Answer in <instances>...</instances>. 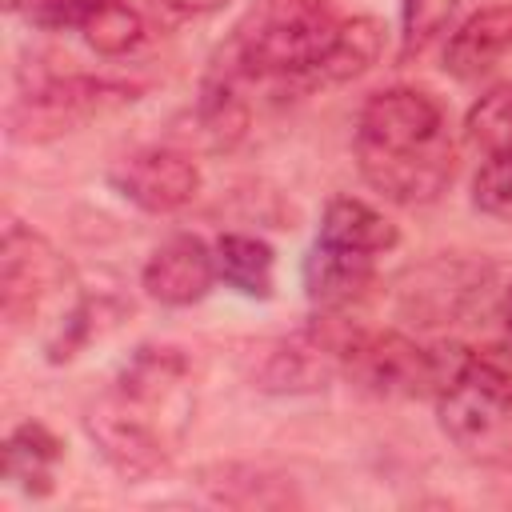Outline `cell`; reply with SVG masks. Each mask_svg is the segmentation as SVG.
Listing matches in <instances>:
<instances>
[{
	"mask_svg": "<svg viewBox=\"0 0 512 512\" xmlns=\"http://www.w3.org/2000/svg\"><path fill=\"white\" fill-rule=\"evenodd\" d=\"M216 280L244 300H272L276 292V252L252 232H220L212 244Z\"/></svg>",
	"mask_w": 512,
	"mask_h": 512,
	"instance_id": "d6986e66",
	"label": "cell"
},
{
	"mask_svg": "<svg viewBox=\"0 0 512 512\" xmlns=\"http://www.w3.org/2000/svg\"><path fill=\"white\" fill-rule=\"evenodd\" d=\"M212 284H216L212 244H204L192 232H176L164 244H156L140 268V288L164 308H192L212 292Z\"/></svg>",
	"mask_w": 512,
	"mask_h": 512,
	"instance_id": "30bf717a",
	"label": "cell"
},
{
	"mask_svg": "<svg viewBox=\"0 0 512 512\" xmlns=\"http://www.w3.org/2000/svg\"><path fill=\"white\" fill-rule=\"evenodd\" d=\"M304 292L316 308L328 312H344L348 304H356L372 284H376V256L364 252H348V248H332V244H312L300 268Z\"/></svg>",
	"mask_w": 512,
	"mask_h": 512,
	"instance_id": "5bb4252c",
	"label": "cell"
},
{
	"mask_svg": "<svg viewBox=\"0 0 512 512\" xmlns=\"http://www.w3.org/2000/svg\"><path fill=\"white\" fill-rule=\"evenodd\" d=\"M124 312V304H112L104 296H76L52 324V332L44 336V356L48 364H68L92 336H100L104 328L116 324V316Z\"/></svg>",
	"mask_w": 512,
	"mask_h": 512,
	"instance_id": "44dd1931",
	"label": "cell"
},
{
	"mask_svg": "<svg viewBox=\"0 0 512 512\" xmlns=\"http://www.w3.org/2000/svg\"><path fill=\"white\" fill-rule=\"evenodd\" d=\"M84 432L104 456V464L124 480H148L164 472L180 444L160 420L124 404L116 392H104L84 408Z\"/></svg>",
	"mask_w": 512,
	"mask_h": 512,
	"instance_id": "8992f818",
	"label": "cell"
},
{
	"mask_svg": "<svg viewBox=\"0 0 512 512\" xmlns=\"http://www.w3.org/2000/svg\"><path fill=\"white\" fill-rule=\"evenodd\" d=\"M64 288H72V268L56 252V244L20 224L8 220L0 236V312L12 332L32 328V320L44 312L48 300H56Z\"/></svg>",
	"mask_w": 512,
	"mask_h": 512,
	"instance_id": "5b68a950",
	"label": "cell"
},
{
	"mask_svg": "<svg viewBox=\"0 0 512 512\" xmlns=\"http://www.w3.org/2000/svg\"><path fill=\"white\" fill-rule=\"evenodd\" d=\"M436 420L468 460L512 472V344L472 348L460 376L436 396Z\"/></svg>",
	"mask_w": 512,
	"mask_h": 512,
	"instance_id": "6da1fadb",
	"label": "cell"
},
{
	"mask_svg": "<svg viewBox=\"0 0 512 512\" xmlns=\"http://www.w3.org/2000/svg\"><path fill=\"white\" fill-rule=\"evenodd\" d=\"M472 348L464 344H420L404 332L352 328L340 348V372L368 396L384 400H436L464 368Z\"/></svg>",
	"mask_w": 512,
	"mask_h": 512,
	"instance_id": "7a4b0ae2",
	"label": "cell"
},
{
	"mask_svg": "<svg viewBox=\"0 0 512 512\" xmlns=\"http://www.w3.org/2000/svg\"><path fill=\"white\" fill-rule=\"evenodd\" d=\"M152 8L168 24H188V20H208V16L224 12L228 0H152Z\"/></svg>",
	"mask_w": 512,
	"mask_h": 512,
	"instance_id": "4316f807",
	"label": "cell"
},
{
	"mask_svg": "<svg viewBox=\"0 0 512 512\" xmlns=\"http://www.w3.org/2000/svg\"><path fill=\"white\" fill-rule=\"evenodd\" d=\"M508 48H512V4L480 8L476 16H468V20L448 36L444 72H452L456 80H476V76H484Z\"/></svg>",
	"mask_w": 512,
	"mask_h": 512,
	"instance_id": "e0dca14e",
	"label": "cell"
},
{
	"mask_svg": "<svg viewBox=\"0 0 512 512\" xmlns=\"http://www.w3.org/2000/svg\"><path fill=\"white\" fill-rule=\"evenodd\" d=\"M444 132V108L424 88H384L372 92L356 112V156H408L428 152Z\"/></svg>",
	"mask_w": 512,
	"mask_h": 512,
	"instance_id": "52a82bcc",
	"label": "cell"
},
{
	"mask_svg": "<svg viewBox=\"0 0 512 512\" xmlns=\"http://www.w3.org/2000/svg\"><path fill=\"white\" fill-rule=\"evenodd\" d=\"M496 320H500V340L512 344V280L500 288V300H496Z\"/></svg>",
	"mask_w": 512,
	"mask_h": 512,
	"instance_id": "f1b7e54d",
	"label": "cell"
},
{
	"mask_svg": "<svg viewBox=\"0 0 512 512\" xmlns=\"http://www.w3.org/2000/svg\"><path fill=\"white\" fill-rule=\"evenodd\" d=\"M340 372V360L304 328L292 340L256 344L248 356V380L264 392H316Z\"/></svg>",
	"mask_w": 512,
	"mask_h": 512,
	"instance_id": "7c38bea8",
	"label": "cell"
},
{
	"mask_svg": "<svg viewBox=\"0 0 512 512\" xmlns=\"http://www.w3.org/2000/svg\"><path fill=\"white\" fill-rule=\"evenodd\" d=\"M140 96L136 84L104 80V76H56L44 72L8 108V136L20 144H48L56 136L76 132L80 124L128 108Z\"/></svg>",
	"mask_w": 512,
	"mask_h": 512,
	"instance_id": "3957f363",
	"label": "cell"
},
{
	"mask_svg": "<svg viewBox=\"0 0 512 512\" xmlns=\"http://www.w3.org/2000/svg\"><path fill=\"white\" fill-rule=\"evenodd\" d=\"M108 184L116 196H124L140 212L168 216V212L188 208L200 196L204 176H200V164L192 160L188 148L152 144V148H136V152L120 156L108 168Z\"/></svg>",
	"mask_w": 512,
	"mask_h": 512,
	"instance_id": "9c48e42d",
	"label": "cell"
},
{
	"mask_svg": "<svg viewBox=\"0 0 512 512\" xmlns=\"http://www.w3.org/2000/svg\"><path fill=\"white\" fill-rule=\"evenodd\" d=\"M60 460H64V440L40 420H20L4 440V468L0 472L12 488L40 500L56 488V464Z\"/></svg>",
	"mask_w": 512,
	"mask_h": 512,
	"instance_id": "9a60e30c",
	"label": "cell"
},
{
	"mask_svg": "<svg viewBox=\"0 0 512 512\" xmlns=\"http://www.w3.org/2000/svg\"><path fill=\"white\" fill-rule=\"evenodd\" d=\"M316 8H328V0H256L240 24H264V20H280V16H296V12H316Z\"/></svg>",
	"mask_w": 512,
	"mask_h": 512,
	"instance_id": "83f0119b",
	"label": "cell"
},
{
	"mask_svg": "<svg viewBox=\"0 0 512 512\" xmlns=\"http://www.w3.org/2000/svg\"><path fill=\"white\" fill-rule=\"evenodd\" d=\"M468 140L488 152H512V84L484 92L464 116Z\"/></svg>",
	"mask_w": 512,
	"mask_h": 512,
	"instance_id": "603a6c76",
	"label": "cell"
},
{
	"mask_svg": "<svg viewBox=\"0 0 512 512\" xmlns=\"http://www.w3.org/2000/svg\"><path fill=\"white\" fill-rule=\"evenodd\" d=\"M472 204L500 220L512 224V152H488L484 164L472 176Z\"/></svg>",
	"mask_w": 512,
	"mask_h": 512,
	"instance_id": "d4e9b609",
	"label": "cell"
},
{
	"mask_svg": "<svg viewBox=\"0 0 512 512\" xmlns=\"http://www.w3.org/2000/svg\"><path fill=\"white\" fill-rule=\"evenodd\" d=\"M240 76L212 64V72L200 84V96L188 112V152L204 148V152H232L244 132H248V104L240 96Z\"/></svg>",
	"mask_w": 512,
	"mask_h": 512,
	"instance_id": "4fadbf2b",
	"label": "cell"
},
{
	"mask_svg": "<svg viewBox=\"0 0 512 512\" xmlns=\"http://www.w3.org/2000/svg\"><path fill=\"white\" fill-rule=\"evenodd\" d=\"M200 492L212 504L228 508H288L300 504V492L280 472L256 468V464H208L196 472Z\"/></svg>",
	"mask_w": 512,
	"mask_h": 512,
	"instance_id": "2e32d148",
	"label": "cell"
},
{
	"mask_svg": "<svg viewBox=\"0 0 512 512\" xmlns=\"http://www.w3.org/2000/svg\"><path fill=\"white\" fill-rule=\"evenodd\" d=\"M496 288V268L480 256L440 252L420 264H412L396 280V316L412 328H448L468 320L476 308H484L488 292Z\"/></svg>",
	"mask_w": 512,
	"mask_h": 512,
	"instance_id": "277c9868",
	"label": "cell"
},
{
	"mask_svg": "<svg viewBox=\"0 0 512 512\" xmlns=\"http://www.w3.org/2000/svg\"><path fill=\"white\" fill-rule=\"evenodd\" d=\"M112 392L160 420L176 440L192 424V360L176 344H140L116 372Z\"/></svg>",
	"mask_w": 512,
	"mask_h": 512,
	"instance_id": "ba28073f",
	"label": "cell"
},
{
	"mask_svg": "<svg viewBox=\"0 0 512 512\" xmlns=\"http://www.w3.org/2000/svg\"><path fill=\"white\" fill-rule=\"evenodd\" d=\"M316 240L332 248L364 252V256H384L400 244V228L360 196H332L324 204Z\"/></svg>",
	"mask_w": 512,
	"mask_h": 512,
	"instance_id": "ac0fdd59",
	"label": "cell"
},
{
	"mask_svg": "<svg viewBox=\"0 0 512 512\" xmlns=\"http://www.w3.org/2000/svg\"><path fill=\"white\" fill-rule=\"evenodd\" d=\"M92 0H4V12L24 16L36 28H76Z\"/></svg>",
	"mask_w": 512,
	"mask_h": 512,
	"instance_id": "484cf974",
	"label": "cell"
},
{
	"mask_svg": "<svg viewBox=\"0 0 512 512\" xmlns=\"http://www.w3.org/2000/svg\"><path fill=\"white\" fill-rule=\"evenodd\" d=\"M356 168L372 192H380L392 204L416 208L432 204L456 176V148L452 140H440L428 152L408 156H356Z\"/></svg>",
	"mask_w": 512,
	"mask_h": 512,
	"instance_id": "8fae6325",
	"label": "cell"
},
{
	"mask_svg": "<svg viewBox=\"0 0 512 512\" xmlns=\"http://www.w3.org/2000/svg\"><path fill=\"white\" fill-rule=\"evenodd\" d=\"M384 52V24L376 16H348L336 28L332 48L324 52V60L312 68L304 88H332V84H348L356 76H364Z\"/></svg>",
	"mask_w": 512,
	"mask_h": 512,
	"instance_id": "ffe728a7",
	"label": "cell"
},
{
	"mask_svg": "<svg viewBox=\"0 0 512 512\" xmlns=\"http://www.w3.org/2000/svg\"><path fill=\"white\" fill-rule=\"evenodd\" d=\"M456 0H400V48L396 60L408 64L412 56H420L452 20Z\"/></svg>",
	"mask_w": 512,
	"mask_h": 512,
	"instance_id": "cb8c5ba5",
	"label": "cell"
},
{
	"mask_svg": "<svg viewBox=\"0 0 512 512\" xmlns=\"http://www.w3.org/2000/svg\"><path fill=\"white\" fill-rule=\"evenodd\" d=\"M76 32L96 56H124L144 40V16L128 0H92Z\"/></svg>",
	"mask_w": 512,
	"mask_h": 512,
	"instance_id": "7402d4cb",
	"label": "cell"
}]
</instances>
